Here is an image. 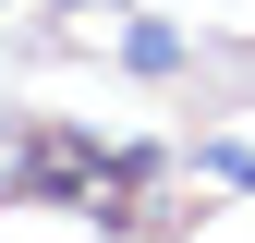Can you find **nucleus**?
<instances>
[{
	"mask_svg": "<svg viewBox=\"0 0 255 243\" xmlns=\"http://www.w3.org/2000/svg\"><path fill=\"white\" fill-rule=\"evenodd\" d=\"M85 12H98V0H85Z\"/></svg>",
	"mask_w": 255,
	"mask_h": 243,
	"instance_id": "f257e3e1",
	"label": "nucleus"
}]
</instances>
